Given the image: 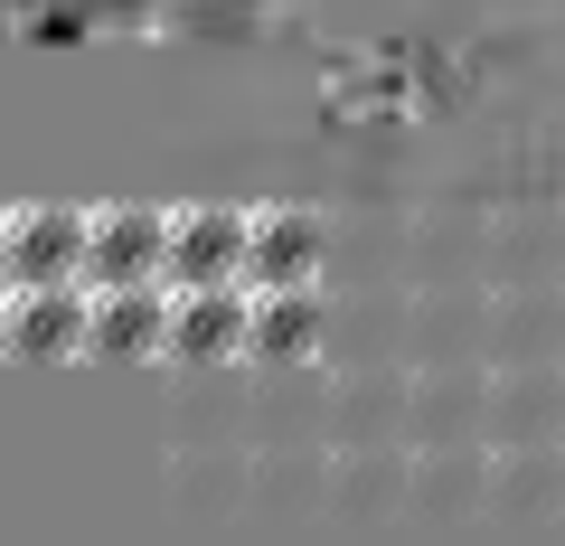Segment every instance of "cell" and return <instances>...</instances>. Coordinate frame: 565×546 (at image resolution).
Segmentation results:
<instances>
[{
    "label": "cell",
    "mask_w": 565,
    "mask_h": 546,
    "mask_svg": "<svg viewBox=\"0 0 565 546\" xmlns=\"http://www.w3.org/2000/svg\"><path fill=\"white\" fill-rule=\"evenodd\" d=\"M565 377H490V443H556Z\"/></svg>",
    "instance_id": "6da1fadb"
},
{
    "label": "cell",
    "mask_w": 565,
    "mask_h": 546,
    "mask_svg": "<svg viewBox=\"0 0 565 546\" xmlns=\"http://www.w3.org/2000/svg\"><path fill=\"white\" fill-rule=\"evenodd\" d=\"M490 500H509V508L565 500V452L556 443H490Z\"/></svg>",
    "instance_id": "7a4b0ae2"
},
{
    "label": "cell",
    "mask_w": 565,
    "mask_h": 546,
    "mask_svg": "<svg viewBox=\"0 0 565 546\" xmlns=\"http://www.w3.org/2000/svg\"><path fill=\"white\" fill-rule=\"evenodd\" d=\"M405 490L424 508H462V500H490V452H452V443H424L405 462Z\"/></svg>",
    "instance_id": "3957f363"
},
{
    "label": "cell",
    "mask_w": 565,
    "mask_h": 546,
    "mask_svg": "<svg viewBox=\"0 0 565 546\" xmlns=\"http://www.w3.org/2000/svg\"><path fill=\"white\" fill-rule=\"evenodd\" d=\"M292 255H311V226L255 217V274H264V283H282V264H292Z\"/></svg>",
    "instance_id": "277c9868"
}]
</instances>
